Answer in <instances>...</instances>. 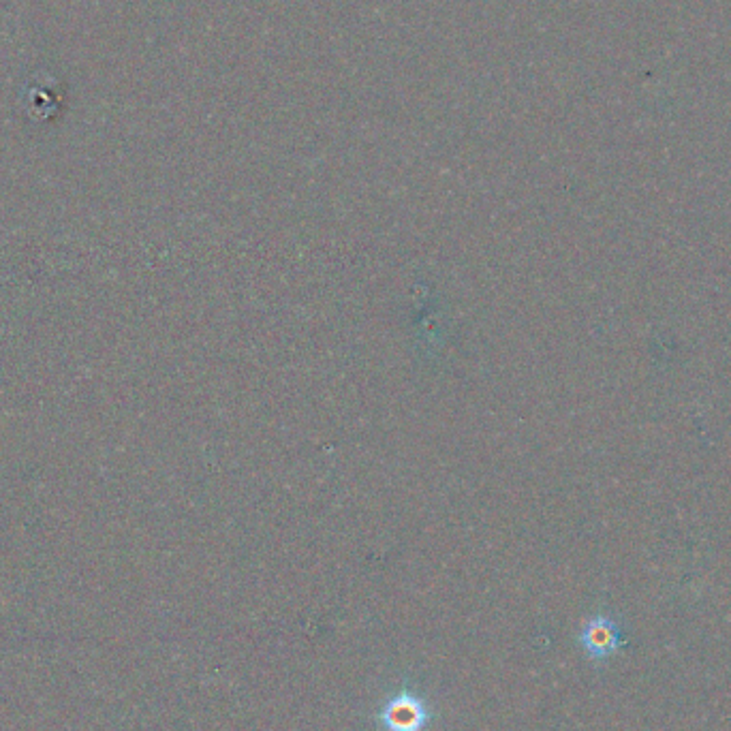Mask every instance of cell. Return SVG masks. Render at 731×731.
<instances>
[{"instance_id":"1","label":"cell","mask_w":731,"mask_h":731,"mask_svg":"<svg viewBox=\"0 0 731 731\" xmlns=\"http://www.w3.org/2000/svg\"><path fill=\"white\" fill-rule=\"evenodd\" d=\"M377 719L385 731H424L432 721V710L422 695L400 689L385 699Z\"/></svg>"},{"instance_id":"2","label":"cell","mask_w":731,"mask_h":731,"mask_svg":"<svg viewBox=\"0 0 731 731\" xmlns=\"http://www.w3.org/2000/svg\"><path fill=\"white\" fill-rule=\"evenodd\" d=\"M578 642L590 661L603 663L627 644V635L622 631L618 618L610 614H595L582 625Z\"/></svg>"}]
</instances>
